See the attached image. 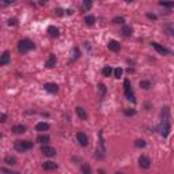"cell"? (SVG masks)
<instances>
[{"instance_id": "cell-1", "label": "cell", "mask_w": 174, "mask_h": 174, "mask_svg": "<svg viewBox=\"0 0 174 174\" xmlns=\"http://www.w3.org/2000/svg\"><path fill=\"white\" fill-rule=\"evenodd\" d=\"M34 48H36L34 42H33L31 39H29V38L20 39L19 44H18V50H19V53H22V55H25V53H27V52H30L31 49H34Z\"/></svg>"}, {"instance_id": "cell-2", "label": "cell", "mask_w": 174, "mask_h": 174, "mask_svg": "<svg viewBox=\"0 0 174 174\" xmlns=\"http://www.w3.org/2000/svg\"><path fill=\"white\" fill-rule=\"evenodd\" d=\"M31 148H33V143L29 142V140H18L15 143V150L19 152H25Z\"/></svg>"}, {"instance_id": "cell-3", "label": "cell", "mask_w": 174, "mask_h": 174, "mask_svg": "<svg viewBox=\"0 0 174 174\" xmlns=\"http://www.w3.org/2000/svg\"><path fill=\"white\" fill-rule=\"evenodd\" d=\"M124 93H125L126 99L132 101V102H135V101H136V98H135V93H133L132 86H131V82H129L128 79H125V80H124Z\"/></svg>"}, {"instance_id": "cell-4", "label": "cell", "mask_w": 174, "mask_h": 174, "mask_svg": "<svg viewBox=\"0 0 174 174\" xmlns=\"http://www.w3.org/2000/svg\"><path fill=\"white\" fill-rule=\"evenodd\" d=\"M76 140L79 142V144H80L82 147H87V145H88V137H87V135L83 132L76 133Z\"/></svg>"}, {"instance_id": "cell-5", "label": "cell", "mask_w": 174, "mask_h": 174, "mask_svg": "<svg viewBox=\"0 0 174 174\" xmlns=\"http://www.w3.org/2000/svg\"><path fill=\"white\" fill-rule=\"evenodd\" d=\"M41 152L45 155V156H49V158L56 155V150L53 148V147H49V145H42V147H41Z\"/></svg>"}, {"instance_id": "cell-6", "label": "cell", "mask_w": 174, "mask_h": 174, "mask_svg": "<svg viewBox=\"0 0 174 174\" xmlns=\"http://www.w3.org/2000/svg\"><path fill=\"white\" fill-rule=\"evenodd\" d=\"M139 164H140V167H143V169H150V166H151V161H150L148 156L142 155V156L139 158Z\"/></svg>"}, {"instance_id": "cell-7", "label": "cell", "mask_w": 174, "mask_h": 174, "mask_svg": "<svg viewBox=\"0 0 174 174\" xmlns=\"http://www.w3.org/2000/svg\"><path fill=\"white\" fill-rule=\"evenodd\" d=\"M44 90L50 94H56L58 91V86L56 83H45L44 84Z\"/></svg>"}, {"instance_id": "cell-8", "label": "cell", "mask_w": 174, "mask_h": 174, "mask_svg": "<svg viewBox=\"0 0 174 174\" xmlns=\"http://www.w3.org/2000/svg\"><path fill=\"white\" fill-rule=\"evenodd\" d=\"M151 45H152V48L158 52V53H161V55H169V53H170V52H169V49H166L164 46L159 45L158 42H152Z\"/></svg>"}, {"instance_id": "cell-9", "label": "cell", "mask_w": 174, "mask_h": 174, "mask_svg": "<svg viewBox=\"0 0 174 174\" xmlns=\"http://www.w3.org/2000/svg\"><path fill=\"white\" fill-rule=\"evenodd\" d=\"M169 133H170V124H169V121H164L163 125L161 126V135L163 137H167Z\"/></svg>"}, {"instance_id": "cell-10", "label": "cell", "mask_w": 174, "mask_h": 174, "mask_svg": "<svg viewBox=\"0 0 174 174\" xmlns=\"http://www.w3.org/2000/svg\"><path fill=\"white\" fill-rule=\"evenodd\" d=\"M10 63V52L6 50L3 55L0 56V67H3V65H7Z\"/></svg>"}, {"instance_id": "cell-11", "label": "cell", "mask_w": 174, "mask_h": 174, "mask_svg": "<svg viewBox=\"0 0 174 174\" xmlns=\"http://www.w3.org/2000/svg\"><path fill=\"white\" fill-rule=\"evenodd\" d=\"M42 169L44 170H46V171H52V170H56L57 169V164L55 163V162H44L42 163Z\"/></svg>"}, {"instance_id": "cell-12", "label": "cell", "mask_w": 174, "mask_h": 174, "mask_svg": "<svg viewBox=\"0 0 174 174\" xmlns=\"http://www.w3.org/2000/svg\"><path fill=\"white\" fill-rule=\"evenodd\" d=\"M107 48H109V50H112V52H120L121 46H120V44L117 41L112 39V41H109V44H107Z\"/></svg>"}, {"instance_id": "cell-13", "label": "cell", "mask_w": 174, "mask_h": 174, "mask_svg": "<svg viewBox=\"0 0 174 174\" xmlns=\"http://www.w3.org/2000/svg\"><path fill=\"white\" fill-rule=\"evenodd\" d=\"M75 112H76L77 117H79L80 120H83V121H86V120H87V113H86V110H84L83 107H76V109H75Z\"/></svg>"}, {"instance_id": "cell-14", "label": "cell", "mask_w": 174, "mask_h": 174, "mask_svg": "<svg viewBox=\"0 0 174 174\" xmlns=\"http://www.w3.org/2000/svg\"><path fill=\"white\" fill-rule=\"evenodd\" d=\"M48 33L50 37H55V38H57L58 36H60V30L57 29V27H55V26H49L48 27Z\"/></svg>"}, {"instance_id": "cell-15", "label": "cell", "mask_w": 174, "mask_h": 174, "mask_svg": "<svg viewBox=\"0 0 174 174\" xmlns=\"http://www.w3.org/2000/svg\"><path fill=\"white\" fill-rule=\"evenodd\" d=\"M12 132L16 133V135H22V133L26 132V126L22 125V124H19V125H15V126H12Z\"/></svg>"}, {"instance_id": "cell-16", "label": "cell", "mask_w": 174, "mask_h": 174, "mask_svg": "<svg viewBox=\"0 0 174 174\" xmlns=\"http://www.w3.org/2000/svg\"><path fill=\"white\" fill-rule=\"evenodd\" d=\"M50 128V126H49V124L48 123H44V121H42V123H38L36 125V131H38V132H44V131H48V129Z\"/></svg>"}, {"instance_id": "cell-17", "label": "cell", "mask_w": 174, "mask_h": 174, "mask_svg": "<svg viewBox=\"0 0 174 174\" xmlns=\"http://www.w3.org/2000/svg\"><path fill=\"white\" fill-rule=\"evenodd\" d=\"M46 68H53L56 65V56L55 55H50L49 56V58L46 60Z\"/></svg>"}, {"instance_id": "cell-18", "label": "cell", "mask_w": 174, "mask_h": 174, "mask_svg": "<svg viewBox=\"0 0 174 174\" xmlns=\"http://www.w3.org/2000/svg\"><path fill=\"white\" fill-rule=\"evenodd\" d=\"M121 33H123V36L125 37H131L132 36V27L131 26H123V29H121Z\"/></svg>"}, {"instance_id": "cell-19", "label": "cell", "mask_w": 174, "mask_h": 174, "mask_svg": "<svg viewBox=\"0 0 174 174\" xmlns=\"http://www.w3.org/2000/svg\"><path fill=\"white\" fill-rule=\"evenodd\" d=\"M4 162L7 164H10V166H14V164H16V158L15 156H11V155H7L6 158H4Z\"/></svg>"}, {"instance_id": "cell-20", "label": "cell", "mask_w": 174, "mask_h": 174, "mask_svg": "<svg viewBox=\"0 0 174 174\" xmlns=\"http://www.w3.org/2000/svg\"><path fill=\"white\" fill-rule=\"evenodd\" d=\"M49 140H50V137H49L48 135H39L38 137H37V142L41 143V144H45V143H48Z\"/></svg>"}, {"instance_id": "cell-21", "label": "cell", "mask_w": 174, "mask_h": 174, "mask_svg": "<svg viewBox=\"0 0 174 174\" xmlns=\"http://www.w3.org/2000/svg\"><path fill=\"white\" fill-rule=\"evenodd\" d=\"M169 117H170V110H169V107H163V110H162V118H163L164 121H169Z\"/></svg>"}, {"instance_id": "cell-22", "label": "cell", "mask_w": 174, "mask_h": 174, "mask_svg": "<svg viewBox=\"0 0 174 174\" xmlns=\"http://www.w3.org/2000/svg\"><path fill=\"white\" fill-rule=\"evenodd\" d=\"M84 22H86V25H88V26H93L94 23H95V16H93V15H88V16H86V18H84Z\"/></svg>"}, {"instance_id": "cell-23", "label": "cell", "mask_w": 174, "mask_h": 174, "mask_svg": "<svg viewBox=\"0 0 174 174\" xmlns=\"http://www.w3.org/2000/svg\"><path fill=\"white\" fill-rule=\"evenodd\" d=\"M98 90H99V97L101 98L105 97V93H106V86H105V84H102V83H99V84H98Z\"/></svg>"}, {"instance_id": "cell-24", "label": "cell", "mask_w": 174, "mask_h": 174, "mask_svg": "<svg viewBox=\"0 0 174 174\" xmlns=\"http://www.w3.org/2000/svg\"><path fill=\"white\" fill-rule=\"evenodd\" d=\"M102 74H103V76H110V75L113 74L112 67H109V65H107V67H105V68L102 69Z\"/></svg>"}, {"instance_id": "cell-25", "label": "cell", "mask_w": 174, "mask_h": 174, "mask_svg": "<svg viewBox=\"0 0 174 174\" xmlns=\"http://www.w3.org/2000/svg\"><path fill=\"white\" fill-rule=\"evenodd\" d=\"M140 87L144 88V90H148L150 87H151V82L150 80H142L140 82Z\"/></svg>"}, {"instance_id": "cell-26", "label": "cell", "mask_w": 174, "mask_h": 174, "mask_svg": "<svg viewBox=\"0 0 174 174\" xmlns=\"http://www.w3.org/2000/svg\"><path fill=\"white\" fill-rule=\"evenodd\" d=\"M80 170H82V173L83 174H91V167L88 166V164H82Z\"/></svg>"}, {"instance_id": "cell-27", "label": "cell", "mask_w": 174, "mask_h": 174, "mask_svg": "<svg viewBox=\"0 0 174 174\" xmlns=\"http://www.w3.org/2000/svg\"><path fill=\"white\" fill-rule=\"evenodd\" d=\"M135 147H137V148H143V147H145V142L143 140V139H137L135 142Z\"/></svg>"}, {"instance_id": "cell-28", "label": "cell", "mask_w": 174, "mask_h": 174, "mask_svg": "<svg viewBox=\"0 0 174 174\" xmlns=\"http://www.w3.org/2000/svg\"><path fill=\"white\" fill-rule=\"evenodd\" d=\"M135 113H136L135 109H124V114L125 116H133Z\"/></svg>"}, {"instance_id": "cell-29", "label": "cell", "mask_w": 174, "mask_h": 174, "mask_svg": "<svg viewBox=\"0 0 174 174\" xmlns=\"http://www.w3.org/2000/svg\"><path fill=\"white\" fill-rule=\"evenodd\" d=\"M121 75H123V68H116V69H114V76L116 77H120L121 76Z\"/></svg>"}, {"instance_id": "cell-30", "label": "cell", "mask_w": 174, "mask_h": 174, "mask_svg": "<svg viewBox=\"0 0 174 174\" xmlns=\"http://www.w3.org/2000/svg\"><path fill=\"white\" fill-rule=\"evenodd\" d=\"M0 171H1V173H4V174H18V173H15V171L8 170V169H6V167H0Z\"/></svg>"}, {"instance_id": "cell-31", "label": "cell", "mask_w": 174, "mask_h": 174, "mask_svg": "<svg viewBox=\"0 0 174 174\" xmlns=\"http://www.w3.org/2000/svg\"><path fill=\"white\" fill-rule=\"evenodd\" d=\"M82 6H83V8H91V6H93V3H91V1H83V4H82Z\"/></svg>"}, {"instance_id": "cell-32", "label": "cell", "mask_w": 174, "mask_h": 174, "mask_svg": "<svg viewBox=\"0 0 174 174\" xmlns=\"http://www.w3.org/2000/svg\"><path fill=\"white\" fill-rule=\"evenodd\" d=\"M113 23H124V18L117 16V18H114V19H113Z\"/></svg>"}, {"instance_id": "cell-33", "label": "cell", "mask_w": 174, "mask_h": 174, "mask_svg": "<svg viewBox=\"0 0 174 174\" xmlns=\"http://www.w3.org/2000/svg\"><path fill=\"white\" fill-rule=\"evenodd\" d=\"M161 6H163V7H167V8H173L174 7V4L173 3H159Z\"/></svg>"}, {"instance_id": "cell-34", "label": "cell", "mask_w": 174, "mask_h": 174, "mask_svg": "<svg viewBox=\"0 0 174 174\" xmlns=\"http://www.w3.org/2000/svg\"><path fill=\"white\" fill-rule=\"evenodd\" d=\"M147 18L151 20H156V15H154V14H147Z\"/></svg>"}, {"instance_id": "cell-35", "label": "cell", "mask_w": 174, "mask_h": 174, "mask_svg": "<svg viewBox=\"0 0 174 174\" xmlns=\"http://www.w3.org/2000/svg\"><path fill=\"white\" fill-rule=\"evenodd\" d=\"M8 25H16V19H15V18H12V19L8 20Z\"/></svg>"}, {"instance_id": "cell-36", "label": "cell", "mask_w": 174, "mask_h": 174, "mask_svg": "<svg viewBox=\"0 0 174 174\" xmlns=\"http://www.w3.org/2000/svg\"><path fill=\"white\" fill-rule=\"evenodd\" d=\"M6 118H7L6 114H1V117H0V121H1V123H4V121H6Z\"/></svg>"}, {"instance_id": "cell-37", "label": "cell", "mask_w": 174, "mask_h": 174, "mask_svg": "<svg viewBox=\"0 0 174 174\" xmlns=\"http://www.w3.org/2000/svg\"><path fill=\"white\" fill-rule=\"evenodd\" d=\"M99 173H101V174H105V171H103V170H99Z\"/></svg>"}, {"instance_id": "cell-38", "label": "cell", "mask_w": 174, "mask_h": 174, "mask_svg": "<svg viewBox=\"0 0 174 174\" xmlns=\"http://www.w3.org/2000/svg\"><path fill=\"white\" fill-rule=\"evenodd\" d=\"M116 174H125V173H123V171H118V173H116Z\"/></svg>"}]
</instances>
